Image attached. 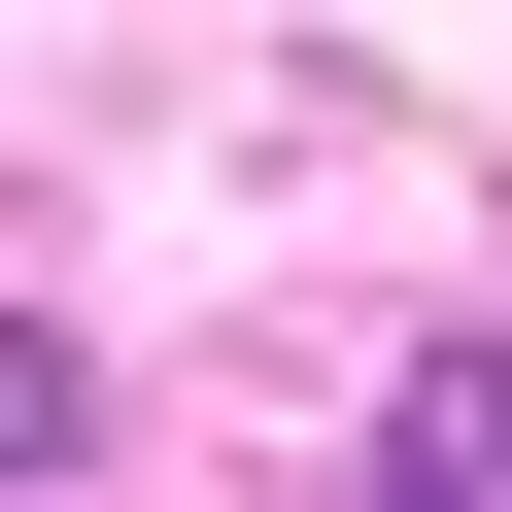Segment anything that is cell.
<instances>
[{"instance_id":"obj_1","label":"cell","mask_w":512,"mask_h":512,"mask_svg":"<svg viewBox=\"0 0 512 512\" xmlns=\"http://www.w3.org/2000/svg\"><path fill=\"white\" fill-rule=\"evenodd\" d=\"M376 478H444V512H478V478H512V342H444V376L376 410Z\"/></svg>"},{"instance_id":"obj_2","label":"cell","mask_w":512,"mask_h":512,"mask_svg":"<svg viewBox=\"0 0 512 512\" xmlns=\"http://www.w3.org/2000/svg\"><path fill=\"white\" fill-rule=\"evenodd\" d=\"M35 444H69V342H35V308H0V478H35Z\"/></svg>"}]
</instances>
